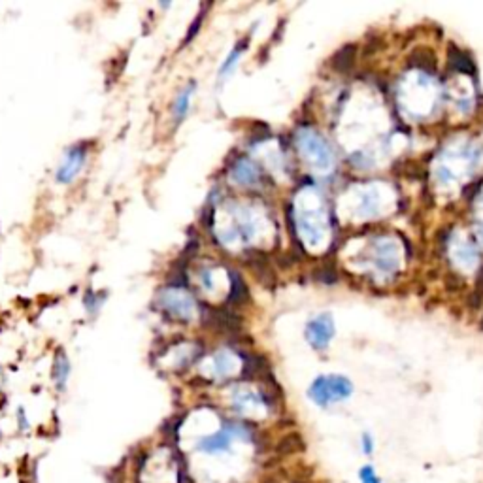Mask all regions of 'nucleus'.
I'll list each match as a JSON object with an SVG mask.
<instances>
[{"mask_svg": "<svg viewBox=\"0 0 483 483\" xmlns=\"http://www.w3.org/2000/svg\"><path fill=\"white\" fill-rule=\"evenodd\" d=\"M161 306H163L166 314L174 315L178 319H191V315H193L194 310L193 300L180 289L163 291V295H161Z\"/></svg>", "mask_w": 483, "mask_h": 483, "instance_id": "20e7f679", "label": "nucleus"}, {"mask_svg": "<svg viewBox=\"0 0 483 483\" xmlns=\"http://www.w3.org/2000/svg\"><path fill=\"white\" fill-rule=\"evenodd\" d=\"M87 159H89V147H87V144L72 145L70 150L65 151V157H62V161L57 166L55 181L60 183V185L72 183L81 174V170L85 168Z\"/></svg>", "mask_w": 483, "mask_h": 483, "instance_id": "f03ea898", "label": "nucleus"}, {"mask_svg": "<svg viewBox=\"0 0 483 483\" xmlns=\"http://www.w3.org/2000/svg\"><path fill=\"white\" fill-rule=\"evenodd\" d=\"M355 59V49L351 46H345L338 55H336V60H334V67L336 70H348L351 67V60Z\"/></svg>", "mask_w": 483, "mask_h": 483, "instance_id": "9b49d317", "label": "nucleus"}, {"mask_svg": "<svg viewBox=\"0 0 483 483\" xmlns=\"http://www.w3.org/2000/svg\"><path fill=\"white\" fill-rule=\"evenodd\" d=\"M332 336H334V323H332L331 315H319L310 321L306 326V338L315 350H325Z\"/></svg>", "mask_w": 483, "mask_h": 483, "instance_id": "39448f33", "label": "nucleus"}, {"mask_svg": "<svg viewBox=\"0 0 483 483\" xmlns=\"http://www.w3.org/2000/svg\"><path fill=\"white\" fill-rule=\"evenodd\" d=\"M351 392H353V387L344 376H321L312 383L308 395L315 404L326 408V406L348 400Z\"/></svg>", "mask_w": 483, "mask_h": 483, "instance_id": "f257e3e1", "label": "nucleus"}, {"mask_svg": "<svg viewBox=\"0 0 483 483\" xmlns=\"http://www.w3.org/2000/svg\"><path fill=\"white\" fill-rule=\"evenodd\" d=\"M236 180H240V183H253L257 180V170L249 163H238L234 168Z\"/></svg>", "mask_w": 483, "mask_h": 483, "instance_id": "9d476101", "label": "nucleus"}, {"mask_svg": "<svg viewBox=\"0 0 483 483\" xmlns=\"http://www.w3.org/2000/svg\"><path fill=\"white\" fill-rule=\"evenodd\" d=\"M302 150H304V153L308 155V159L312 161V163L317 166V168L321 170H326L331 168V153H329V150H326V145L321 142L315 134H310L306 133L304 136H302Z\"/></svg>", "mask_w": 483, "mask_h": 483, "instance_id": "423d86ee", "label": "nucleus"}, {"mask_svg": "<svg viewBox=\"0 0 483 483\" xmlns=\"http://www.w3.org/2000/svg\"><path fill=\"white\" fill-rule=\"evenodd\" d=\"M242 49H244V46L242 44H238L232 51L229 53V57H227V60H225L223 65H221V68H219V76L221 78H227V74L232 70V67H236V62H238V57H240Z\"/></svg>", "mask_w": 483, "mask_h": 483, "instance_id": "ddd939ff", "label": "nucleus"}, {"mask_svg": "<svg viewBox=\"0 0 483 483\" xmlns=\"http://www.w3.org/2000/svg\"><path fill=\"white\" fill-rule=\"evenodd\" d=\"M361 444H362V453H364V455H372V453H374V438H372L369 432H364V435H362Z\"/></svg>", "mask_w": 483, "mask_h": 483, "instance_id": "2eb2a0df", "label": "nucleus"}, {"mask_svg": "<svg viewBox=\"0 0 483 483\" xmlns=\"http://www.w3.org/2000/svg\"><path fill=\"white\" fill-rule=\"evenodd\" d=\"M449 60H451V65L457 70H461V72H466V74H472L474 72V65H472V60L466 57L463 51H459V49H451V53H449Z\"/></svg>", "mask_w": 483, "mask_h": 483, "instance_id": "1a4fd4ad", "label": "nucleus"}, {"mask_svg": "<svg viewBox=\"0 0 483 483\" xmlns=\"http://www.w3.org/2000/svg\"><path fill=\"white\" fill-rule=\"evenodd\" d=\"M359 482L361 483H381L380 476H378V472H376V468L372 465H366L362 466L361 470H359Z\"/></svg>", "mask_w": 483, "mask_h": 483, "instance_id": "4468645a", "label": "nucleus"}, {"mask_svg": "<svg viewBox=\"0 0 483 483\" xmlns=\"http://www.w3.org/2000/svg\"><path fill=\"white\" fill-rule=\"evenodd\" d=\"M18 419H19V423H21V429H27V417H25V411L23 410H19Z\"/></svg>", "mask_w": 483, "mask_h": 483, "instance_id": "dca6fc26", "label": "nucleus"}, {"mask_svg": "<svg viewBox=\"0 0 483 483\" xmlns=\"http://www.w3.org/2000/svg\"><path fill=\"white\" fill-rule=\"evenodd\" d=\"M240 435V430L236 429H221L218 430V432H213V435H208L204 436V438H200L199 442H197V449H199L200 453H204V455H223V453H227L230 449V446H232V442L236 440V436Z\"/></svg>", "mask_w": 483, "mask_h": 483, "instance_id": "7ed1b4c3", "label": "nucleus"}, {"mask_svg": "<svg viewBox=\"0 0 483 483\" xmlns=\"http://www.w3.org/2000/svg\"><path fill=\"white\" fill-rule=\"evenodd\" d=\"M70 370H72V366H70L68 357L65 355V353H59L53 364V381L55 387H57V391H65V389H67Z\"/></svg>", "mask_w": 483, "mask_h": 483, "instance_id": "0eeeda50", "label": "nucleus"}, {"mask_svg": "<svg viewBox=\"0 0 483 483\" xmlns=\"http://www.w3.org/2000/svg\"><path fill=\"white\" fill-rule=\"evenodd\" d=\"M193 93H194V84H191V85H187L185 89L181 91L180 95H178V98H176L174 117L178 123H180V121L187 115L189 106H191V98H193Z\"/></svg>", "mask_w": 483, "mask_h": 483, "instance_id": "6e6552de", "label": "nucleus"}, {"mask_svg": "<svg viewBox=\"0 0 483 483\" xmlns=\"http://www.w3.org/2000/svg\"><path fill=\"white\" fill-rule=\"evenodd\" d=\"M230 296H232V300H236L238 304H244V302L248 300L246 284H244L240 276H236V274H232V293H230Z\"/></svg>", "mask_w": 483, "mask_h": 483, "instance_id": "f8f14e48", "label": "nucleus"}]
</instances>
